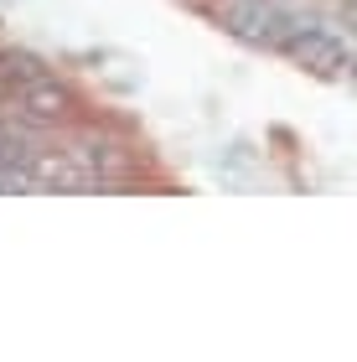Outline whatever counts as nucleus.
Masks as SVG:
<instances>
[{
	"label": "nucleus",
	"mask_w": 357,
	"mask_h": 362,
	"mask_svg": "<svg viewBox=\"0 0 357 362\" xmlns=\"http://www.w3.org/2000/svg\"><path fill=\"white\" fill-rule=\"evenodd\" d=\"M218 21L228 37L249 47H285V37L295 31L300 16L285 11L280 0H218Z\"/></svg>",
	"instance_id": "f257e3e1"
},
{
	"label": "nucleus",
	"mask_w": 357,
	"mask_h": 362,
	"mask_svg": "<svg viewBox=\"0 0 357 362\" xmlns=\"http://www.w3.org/2000/svg\"><path fill=\"white\" fill-rule=\"evenodd\" d=\"M280 52H285V57H295L300 68L321 73V78L352 73V47H347V37H336V31H332V26H321V21H295V31L285 37Z\"/></svg>",
	"instance_id": "f03ea898"
},
{
	"label": "nucleus",
	"mask_w": 357,
	"mask_h": 362,
	"mask_svg": "<svg viewBox=\"0 0 357 362\" xmlns=\"http://www.w3.org/2000/svg\"><path fill=\"white\" fill-rule=\"evenodd\" d=\"M11 104L31 124H57V119H68L73 93H68V83H57L52 73H31L21 83H11Z\"/></svg>",
	"instance_id": "7ed1b4c3"
},
{
	"label": "nucleus",
	"mask_w": 357,
	"mask_h": 362,
	"mask_svg": "<svg viewBox=\"0 0 357 362\" xmlns=\"http://www.w3.org/2000/svg\"><path fill=\"white\" fill-rule=\"evenodd\" d=\"M21 145H26V140H21V135H16V129H11L6 119H0V156H11V151H21Z\"/></svg>",
	"instance_id": "20e7f679"
}]
</instances>
